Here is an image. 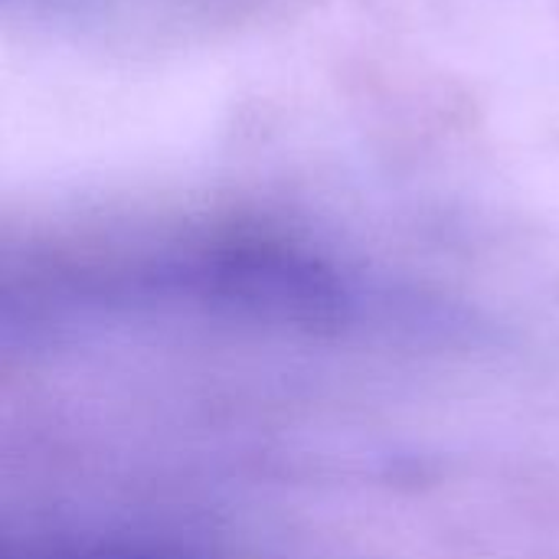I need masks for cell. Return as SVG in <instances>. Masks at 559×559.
<instances>
[]
</instances>
